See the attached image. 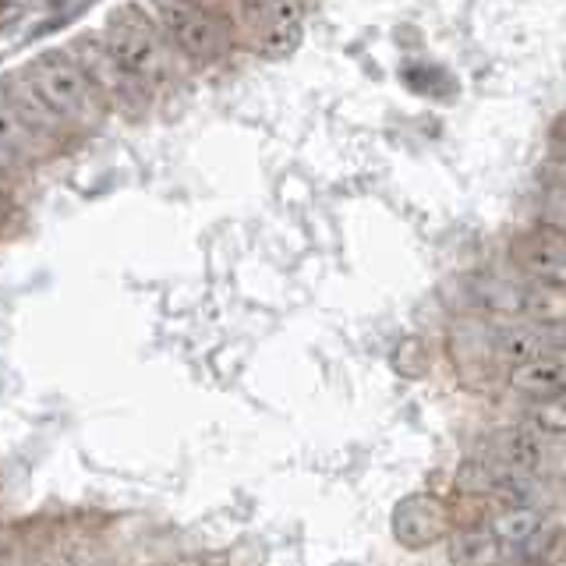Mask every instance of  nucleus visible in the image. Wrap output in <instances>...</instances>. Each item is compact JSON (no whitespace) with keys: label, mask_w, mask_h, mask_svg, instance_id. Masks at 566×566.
Returning a JSON list of instances; mask_svg holds the SVG:
<instances>
[{"label":"nucleus","mask_w":566,"mask_h":566,"mask_svg":"<svg viewBox=\"0 0 566 566\" xmlns=\"http://www.w3.org/2000/svg\"><path fill=\"white\" fill-rule=\"evenodd\" d=\"M22 75L35 88V96H40L67 128H93L106 114V103L99 99L93 82L85 78L78 61L71 57V50L57 46V50L35 53Z\"/></svg>","instance_id":"1"},{"label":"nucleus","mask_w":566,"mask_h":566,"mask_svg":"<svg viewBox=\"0 0 566 566\" xmlns=\"http://www.w3.org/2000/svg\"><path fill=\"white\" fill-rule=\"evenodd\" d=\"M103 40L114 50V57L149 88L174 78V46L146 8L138 4L114 8L111 18H106Z\"/></svg>","instance_id":"2"},{"label":"nucleus","mask_w":566,"mask_h":566,"mask_svg":"<svg viewBox=\"0 0 566 566\" xmlns=\"http://www.w3.org/2000/svg\"><path fill=\"white\" fill-rule=\"evenodd\" d=\"M146 11L188 61H217L234 46V25L209 0H146Z\"/></svg>","instance_id":"3"},{"label":"nucleus","mask_w":566,"mask_h":566,"mask_svg":"<svg viewBox=\"0 0 566 566\" xmlns=\"http://www.w3.org/2000/svg\"><path fill=\"white\" fill-rule=\"evenodd\" d=\"M471 297L482 312L510 323H566V291L535 276H478Z\"/></svg>","instance_id":"4"},{"label":"nucleus","mask_w":566,"mask_h":566,"mask_svg":"<svg viewBox=\"0 0 566 566\" xmlns=\"http://www.w3.org/2000/svg\"><path fill=\"white\" fill-rule=\"evenodd\" d=\"M67 50L106 106H142L149 99L153 88L146 82H138L132 71L114 57V50L106 46L103 32H82Z\"/></svg>","instance_id":"5"},{"label":"nucleus","mask_w":566,"mask_h":566,"mask_svg":"<svg viewBox=\"0 0 566 566\" xmlns=\"http://www.w3.org/2000/svg\"><path fill=\"white\" fill-rule=\"evenodd\" d=\"M457 492L478 495V500L495 506H521V503H535L538 485L535 474L503 468L489 457H471L457 471Z\"/></svg>","instance_id":"6"},{"label":"nucleus","mask_w":566,"mask_h":566,"mask_svg":"<svg viewBox=\"0 0 566 566\" xmlns=\"http://www.w3.org/2000/svg\"><path fill=\"white\" fill-rule=\"evenodd\" d=\"M453 531V513L450 503H442L439 495L415 492L397 503L394 510V538L403 548H429L450 538Z\"/></svg>","instance_id":"7"},{"label":"nucleus","mask_w":566,"mask_h":566,"mask_svg":"<svg viewBox=\"0 0 566 566\" xmlns=\"http://www.w3.org/2000/svg\"><path fill=\"white\" fill-rule=\"evenodd\" d=\"M510 252L524 276H535L542 283H553V287L566 291V230L538 223L524 230V234L513 241Z\"/></svg>","instance_id":"8"},{"label":"nucleus","mask_w":566,"mask_h":566,"mask_svg":"<svg viewBox=\"0 0 566 566\" xmlns=\"http://www.w3.org/2000/svg\"><path fill=\"white\" fill-rule=\"evenodd\" d=\"M553 350H566V323H506L492 333V358L506 368Z\"/></svg>","instance_id":"9"},{"label":"nucleus","mask_w":566,"mask_h":566,"mask_svg":"<svg viewBox=\"0 0 566 566\" xmlns=\"http://www.w3.org/2000/svg\"><path fill=\"white\" fill-rule=\"evenodd\" d=\"M482 457L495 460V464L524 471V474H538L545 468V439L538 432H531L527 424H506V429H495L482 439Z\"/></svg>","instance_id":"10"},{"label":"nucleus","mask_w":566,"mask_h":566,"mask_svg":"<svg viewBox=\"0 0 566 566\" xmlns=\"http://www.w3.org/2000/svg\"><path fill=\"white\" fill-rule=\"evenodd\" d=\"M53 149V138L18 111V106L0 93V153L18 159V164H35Z\"/></svg>","instance_id":"11"},{"label":"nucleus","mask_w":566,"mask_h":566,"mask_svg":"<svg viewBox=\"0 0 566 566\" xmlns=\"http://www.w3.org/2000/svg\"><path fill=\"white\" fill-rule=\"evenodd\" d=\"M506 382L513 394H521L527 400L563 394L566 389V350H553V354H542V358H531L524 365L506 368Z\"/></svg>","instance_id":"12"},{"label":"nucleus","mask_w":566,"mask_h":566,"mask_svg":"<svg viewBox=\"0 0 566 566\" xmlns=\"http://www.w3.org/2000/svg\"><path fill=\"white\" fill-rule=\"evenodd\" d=\"M510 548L489 524H471L450 538V566H503Z\"/></svg>","instance_id":"13"},{"label":"nucleus","mask_w":566,"mask_h":566,"mask_svg":"<svg viewBox=\"0 0 566 566\" xmlns=\"http://www.w3.org/2000/svg\"><path fill=\"white\" fill-rule=\"evenodd\" d=\"M542 521L545 517L535 503H521V506H500V513L489 521V527L513 553V548H531V542H535L542 531Z\"/></svg>","instance_id":"14"},{"label":"nucleus","mask_w":566,"mask_h":566,"mask_svg":"<svg viewBox=\"0 0 566 566\" xmlns=\"http://www.w3.org/2000/svg\"><path fill=\"white\" fill-rule=\"evenodd\" d=\"M542 439H566V389L553 397H538L524 407V421Z\"/></svg>","instance_id":"15"},{"label":"nucleus","mask_w":566,"mask_h":566,"mask_svg":"<svg viewBox=\"0 0 566 566\" xmlns=\"http://www.w3.org/2000/svg\"><path fill=\"white\" fill-rule=\"evenodd\" d=\"M305 40V14H291V18H280V22L265 25L262 29V53L270 61L280 57H291V53L301 46Z\"/></svg>","instance_id":"16"},{"label":"nucleus","mask_w":566,"mask_h":566,"mask_svg":"<svg viewBox=\"0 0 566 566\" xmlns=\"http://www.w3.org/2000/svg\"><path fill=\"white\" fill-rule=\"evenodd\" d=\"M545 185H548V191H556V195H563V199H566V153L563 149H553V156H548Z\"/></svg>","instance_id":"17"},{"label":"nucleus","mask_w":566,"mask_h":566,"mask_svg":"<svg viewBox=\"0 0 566 566\" xmlns=\"http://www.w3.org/2000/svg\"><path fill=\"white\" fill-rule=\"evenodd\" d=\"M11 545H14V527L0 524V556H8V553H11Z\"/></svg>","instance_id":"18"},{"label":"nucleus","mask_w":566,"mask_h":566,"mask_svg":"<svg viewBox=\"0 0 566 566\" xmlns=\"http://www.w3.org/2000/svg\"><path fill=\"white\" fill-rule=\"evenodd\" d=\"M0 566H35V563L29 556H11L8 553V556H0Z\"/></svg>","instance_id":"19"},{"label":"nucleus","mask_w":566,"mask_h":566,"mask_svg":"<svg viewBox=\"0 0 566 566\" xmlns=\"http://www.w3.org/2000/svg\"><path fill=\"white\" fill-rule=\"evenodd\" d=\"M8 217H11V202H8V195L0 191V223H4Z\"/></svg>","instance_id":"20"},{"label":"nucleus","mask_w":566,"mask_h":566,"mask_svg":"<svg viewBox=\"0 0 566 566\" xmlns=\"http://www.w3.org/2000/svg\"><path fill=\"white\" fill-rule=\"evenodd\" d=\"M531 566H545V563H531Z\"/></svg>","instance_id":"21"}]
</instances>
